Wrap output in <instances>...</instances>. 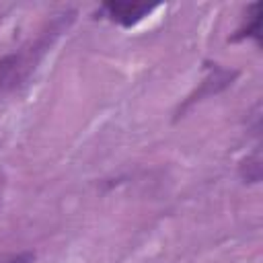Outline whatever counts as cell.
I'll return each mask as SVG.
<instances>
[{
	"label": "cell",
	"instance_id": "1",
	"mask_svg": "<svg viewBox=\"0 0 263 263\" xmlns=\"http://www.w3.org/2000/svg\"><path fill=\"white\" fill-rule=\"evenodd\" d=\"M60 35V31L51 33V35H43L33 47L21 51V53H12V55H4L0 58V88L2 90H10L16 88L35 68V64L39 62V58L43 55L45 47L51 43V39Z\"/></svg>",
	"mask_w": 263,
	"mask_h": 263
},
{
	"label": "cell",
	"instance_id": "2",
	"mask_svg": "<svg viewBox=\"0 0 263 263\" xmlns=\"http://www.w3.org/2000/svg\"><path fill=\"white\" fill-rule=\"evenodd\" d=\"M107 16L121 25V27H134L136 23H140L144 16H148L156 4H140V2H107L105 6Z\"/></svg>",
	"mask_w": 263,
	"mask_h": 263
},
{
	"label": "cell",
	"instance_id": "3",
	"mask_svg": "<svg viewBox=\"0 0 263 263\" xmlns=\"http://www.w3.org/2000/svg\"><path fill=\"white\" fill-rule=\"evenodd\" d=\"M236 78V72H232V70H222V68H214L212 70V74L210 76H205V80L201 82V86L185 101V105H183V109L185 107H189L191 103H195V101H201L203 97H212V95H216V92H220V90H224L228 84H232V80Z\"/></svg>",
	"mask_w": 263,
	"mask_h": 263
},
{
	"label": "cell",
	"instance_id": "4",
	"mask_svg": "<svg viewBox=\"0 0 263 263\" xmlns=\"http://www.w3.org/2000/svg\"><path fill=\"white\" fill-rule=\"evenodd\" d=\"M247 18H249V23H245V27H240L236 31V35L230 37V41H238V39H245V37H253L257 43L261 41V4L259 2L251 4Z\"/></svg>",
	"mask_w": 263,
	"mask_h": 263
},
{
	"label": "cell",
	"instance_id": "5",
	"mask_svg": "<svg viewBox=\"0 0 263 263\" xmlns=\"http://www.w3.org/2000/svg\"><path fill=\"white\" fill-rule=\"evenodd\" d=\"M261 164H263V162H261V152L257 150V152H253L251 156H247V158L240 162V177H242L245 181H249V183L261 181V171H263Z\"/></svg>",
	"mask_w": 263,
	"mask_h": 263
},
{
	"label": "cell",
	"instance_id": "6",
	"mask_svg": "<svg viewBox=\"0 0 263 263\" xmlns=\"http://www.w3.org/2000/svg\"><path fill=\"white\" fill-rule=\"evenodd\" d=\"M31 255L27 253V255H18V257H14V259H10V261H6V263H31Z\"/></svg>",
	"mask_w": 263,
	"mask_h": 263
}]
</instances>
